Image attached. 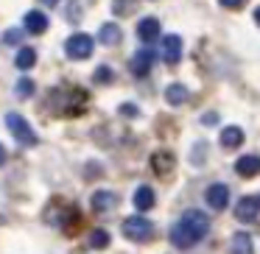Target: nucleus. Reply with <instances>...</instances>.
<instances>
[{
    "label": "nucleus",
    "mask_w": 260,
    "mask_h": 254,
    "mask_svg": "<svg viewBox=\"0 0 260 254\" xmlns=\"http://www.w3.org/2000/svg\"><path fill=\"white\" fill-rule=\"evenodd\" d=\"M120 229H123V235L135 243H146L148 237L154 235V224L148 218H143V215H129Z\"/></svg>",
    "instance_id": "nucleus-3"
},
{
    "label": "nucleus",
    "mask_w": 260,
    "mask_h": 254,
    "mask_svg": "<svg viewBox=\"0 0 260 254\" xmlns=\"http://www.w3.org/2000/svg\"><path fill=\"white\" fill-rule=\"evenodd\" d=\"M151 64H154V51L151 48H140V51L132 56V73L143 79V76L151 73Z\"/></svg>",
    "instance_id": "nucleus-8"
},
{
    "label": "nucleus",
    "mask_w": 260,
    "mask_h": 254,
    "mask_svg": "<svg viewBox=\"0 0 260 254\" xmlns=\"http://www.w3.org/2000/svg\"><path fill=\"white\" fill-rule=\"evenodd\" d=\"M207 232H210L207 212H202V209H187L179 218V224L171 229V243H174L176 248H190V246H196L199 240H204Z\"/></svg>",
    "instance_id": "nucleus-2"
},
{
    "label": "nucleus",
    "mask_w": 260,
    "mask_h": 254,
    "mask_svg": "<svg viewBox=\"0 0 260 254\" xmlns=\"http://www.w3.org/2000/svg\"><path fill=\"white\" fill-rule=\"evenodd\" d=\"M42 3H45V6H56L59 0H42Z\"/></svg>",
    "instance_id": "nucleus-29"
},
{
    "label": "nucleus",
    "mask_w": 260,
    "mask_h": 254,
    "mask_svg": "<svg viewBox=\"0 0 260 254\" xmlns=\"http://www.w3.org/2000/svg\"><path fill=\"white\" fill-rule=\"evenodd\" d=\"M187 98H190V92H187L185 84H171L168 90H165V101H168L171 106H182Z\"/></svg>",
    "instance_id": "nucleus-19"
},
{
    "label": "nucleus",
    "mask_w": 260,
    "mask_h": 254,
    "mask_svg": "<svg viewBox=\"0 0 260 254\" xmlns=\"http://www.w3.org/2000/svg\"><path fill=\"white\" fill-rule=\"evenodd\" d=\"M17 95L20 98H31V95H34V81H31V79H20L17 81Z\"/></svg>",
    "instance_id": "nucleus-22"
},
{
    "label": "nucleus",
    "mask_w": 260,
    "mask_h": 254,
    "mask_svg": "<svg viewBox=\"0 0 260 254\" xmlns=\"http://www.w3.org/2000/svg\"><path fill=\"white\" fill-rule=\"evenodd\" d=\"M235 170L243 176V179H252V176L260 173V159L252 157V154H246V157H241V159L235 162Z\"/></svg>",
    "instance_id": "nucleus-14"
},
{
    "label": "nucleus",
    "mask_w": 260,
    "mask_h": 254,
    "mask_svg": "<svg viewBox=\"0 0 260 254\" xmlns=\"http://www.w3.org/2000/svg\"><path fill=\"white\" fill-rule=\"evenodd\" d=\"M221 6H226V9H241L243 0H221Z\"/></svg>",
    "instance_id": "nucleus-26"
},
{
    "label": "nucleus",
    "mask_w": 260,
    "mask_h": 254,
    "mask_svg": "<svg viewBox=\"0 0 260 254\" xmlns=\"http://www.w3.org/2000/svg\"><path fill=\"white\" fill-rule=\"evenodd\" d=\"M98 40H101L104 45H118V42L123 40V31L115 23H104L101 28H98Z\"/></svg>",
    "instance_id": "nucleus-17"
},
{
    "label": "nucleus",
    "mask_w": 260,
    "mask_h": 254,
    "mask_svg": "<svg viewBox=\"0 0 260 254\" xmlns=\"http://www.w3.org/2000/svg\"><path fill=\"white\" fill-rule=\"evenodd\" d=\"M68 20H70V23H79V3H73V6H70V14H68Z\"/></svg>",
    "instance_id": "nucleus-25"
},
{
    "label": "nucleus",
    "mask_w": 260,
    "mask_h": 254,
    "mask_svg": "<svg viewBox=\"0 0 260 254\" xmlns=\"http://www.w3.org/2000/svg\"><path fill=\"white\" fill-rule=\"evenodd\" d=\"M92 79H95V81H112V70H109V67H98L95 73H92Z\"/></svg>",
    "instance_id": "nucleus-24"
},
{
    "label": "nucleus",
    "mask_w": 260,
    "mask_h": 254,
    "mask_svg": "<svg viewBox=\"0 0 260 254\" xmlns=\"http://www.w3.org/2000/svg\"><path fill=\"white\" fill-rule=\"evenodd\" d=\"M6 126H9V131H12V137L17 142H23V146H37V131L28 126V120H25L23 115L9 112L6 115Z\"/></svg>",
    "instance_id": "nucleus-4"
},
{
    "label": "nucleus",
    "mask_w": 260,
    "mask_h": 254,
    "mask_svg": "<svg viewBox=\"0 0 260 254\" xmlns=\"http://www.w3.org/2000/svg\"><path fill=\"white\" fill-rule=\"evenodd\" d=\"M92 51H95V40H92L90 34H73V37H68V42H64V53H68L70 59H76V62L90 59Z\"/></svg>",
    "instance_id": "nucleus-5"
},
{
    "label": "nucleus",
    "mask_w": 260,
    "mask_h": 254,
    "mask_svg": "<svg viewBox=\"0 0 260 254\" xmlns=\"http://www.w3.org/2000/svg\"><path fill=\"white\" fill-rule=\"evenodd\" d=\"M3 162H6V148L0 146V165H3Z\"/></svg>",
    "instance_id": "nucleus-28"
},
{
    "label": "nucleus",
    "mask_w": 260,
    "mask_h": 254,
    "mask_svg": "<svg viewBox=\"0 0 260 254\" xmlns=\"http://www.w3.org/2000/svg\"><path fill=\"white\" fill-rule=\"evenodd\" d=\"M204 198H207L210 209L221 212V209L226 207V201H230V187H226V185H210L207 193H204Z\"/></svg>",
    "instance_id": "nucleus-9"
},
{
    "label": "nucleus",
    "mask_w": 260,
    "mask_h": 254,
    "mask_svg": "<svg viewBox=\"0 0 260 254\" xmlns=\"http://www.w3.org/2000/svg\"><path fill=\"white\" fill-rule=\"evenodd\" d=\"M14 64H17L20 70H31L37 64V51L34 48H20L17 59H14Z\"/></svg>",
    "instance_id": "nucleus-20"
},
{
    "label": "nucleus",
    "mask_w": 260,
    "mask_h": 254,
    "mask_svg": "<svg viewBox=\"0 0 260 254\" xmlns=\"http://www.w3.org/2000/svg\"><path fill=\"white\" fill-rule=\"evenodd\" d=\"M87 101H90L87 90L76 84H62L48 92V109L53 118H79L87 112Z\"/></svg>",
    "instance_id": "nucleus-1"
},
{
    "label": "nucleus",
    "mask_w": 260,
    "mask_h": 254,
    "mask_svg": "<svg viewBox=\"0 0 260 254\" xmlns=\"http://www.w3.org/2000/svg\"><path fill=\"white\" fill-rule=\"evenodd\" d=\"M25 31L28 34H45L48 31V17H45V12H28L25 14Z\"/></svg>",
    "instance_id": "nucleus-13"
},
{
    "label": "nucleus",
    "mask_w": 260,
    "mask_h": 254,
    "mask_svg": "<svg viewBox=\"0 0 260 254\" xmlns=\"http://www.w3.org/2000/svg\"><path fill=\"white\" fill-rule=\"evenodd\" d=\"M137 37H140L143 42H154L159 37V20L157 17H143L140 23H137Z\"/></svg>",
    "instance_id": "nucleus-12"
},
{
    "label": "nucleus",
    "mask_w": 260,
    "mask_h": 254,
    "mask_svg": "<svg viewBox=\"0 0 260 254\" xmlns=\"http://www.w3.org/2000/svg\"><path fill=\"white\" fill-rule=\"evenodd\" d=\"M162 59L168 64H179L182 62V40L176 34H171V37L162 40Z\"/></svg>",
    "instance_id": "nucleus-10"
},
{
    "label": "nucleus",
    "mask_w": 260,
    "mask_h": 254,
    "mask_svg": "<svg viewBox=\"0 0 260 254\" xmlns=\"http://www.w3.org/2000/svg\"><path fill=\"white\" fill-rule=\"evenodd\" d=\"M90 246L92 248H107L109 246V232L107 229H92L90 232Z\"/></svg>",
    "instance_id": "nucleus-21"
},
{
    "label": "nucleus",
    "mask_w": 260,
    "mask_h": 254,
    "mask_svg": "<svg viewBox=\"0 0 260 254\" xmlns=\"http://www.w3.org/2000/svg\"><path fill=\"white\" fill-rule=\"evenodd\" d=\"M243 140H246V134H243V129H238V126L221 129V146L224 148H238V146H243Z\"/></svg>",
    "instance_id": "nucleus-16"
},
{
    "label": "nucleus",
    "mask_w": 260,
    "mask_h": 254,
    "mask_svg": "<svg viewBox=\"0 0 260 254\" xmlns=\"http://www.w3.org/2000/svg\"><path fill=\"white\" fill-rule=\"evenodd\" d=\"M151 168L157 176H168V173H174V168H176V157L171 151H165V148H159V151L151 154Z\"/></svg>",
    "instance_id": "nucleus-7"
},
{
    "label": "nucleus",
    "mask_w": 260,
    "mask_h": 254,
    "mask_svg": "<svg viewBox=\"0 0 260 254\" xmlns=\"http://www.w3.org/2000/svg\"><path fill=\"white\" fill-rule=\"evenodd\" d=\"M92 212H109V209H115L118 207V196L115 193H109V190H98V193H92Z\"/></svg>",
    "instance_id": "nucleus-11"
},
{
    "label": "nucleus",
    "mask_w": 260,
    "mask_h": 254,
    "mask_svg": "<svg viewBox=\"0 0 260 254\" xmlns=\"http://www.w3.org/2000/svg\"><path fill=\"white\" fill-rule=\"evenodd\" d=\"M120 115H137V112H135V106H132V103H123V109H120Z\"/></svg>",
    "instance_id": "nucleus-27"
},
{
    "label": "nucleus",
    "mask_w": 260,
    "mask_h": 254,
    "mask_svg": "<svg viewBox=\"0 0 260 254\" xmlns=\"http://www.w3.org/2000/svg\"><path fill=\"white\" fill-rule=\"evenodd\" d=\"M154 201H157V198H154V190H151V187H148V185H140V187H137V193H135V207L140 209V212L151 209Z\"/></svg>",
    "instance_id": "nucleus-18"
},
{
    "label": "nucleus",
    "mask_w": 260,
    "mask_h": 254,
    "mask_svg": "<svg viewBox=\"0 0 260 254\" xmlns=\"http://www.w3.org/2000/svg\"><path fill=\"white\" fill-rule=\"evenodd\" d=\"M260 212V198L257 196H243L241 201L235 204V218L241 224H254Z\"/></svg>",
    "instance_id": "nucleus-6"
},
{
    "label": "nucleus",
    "mask_w": 260,
    "mask_h": 254,
    "mask_svg": "<svg viewBox=\"0 0 260 254\" xmlns=\"http://www.w3.org/2000/svg\"><path fill=\"white\" fill-rule=\"evenodd\" d=\"M230 254H254V240L249 232H238L232 237V246H230Z\"/></svg>",
    "instance_id": "nucleus-15"
},
{
    "label": "nucleus",
    "mask_w": 260,
    "mask_h": 254,
    "mask_svg": "<svg viewBox=\"0 0 260 254\" xmlns=\"http://www.w3.org/2000/svg\"><path fill=\"white\" fill-rule=\"evenodd\" d=\"M3 40H6V45H20V40H23V31H20V28H9L6 34H3Z\"/></svg>",
    "instance_id": "nucleus-23"
}]
</instances>
